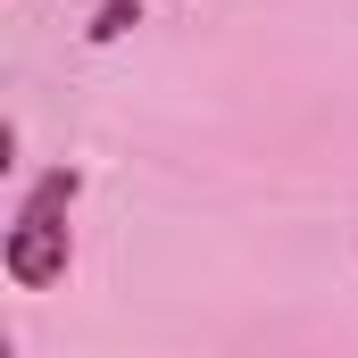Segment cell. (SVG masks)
<instances>
[{
	"instance_id": "2",
	"label": "cell",
	"mask_w": 358,
	"mask_h": 358,
	"mask_svg": "<svg viewBox=\"0 0 358 358\" xmlns=\"http://www.w3.org/2000/svg\"><path fill=\"white\" fill-rule=\"evenodd\" d=\"M134 25H142V0H100V17H92L84 34L92 42H117V34H134Z\"/></svg>"
},
{
	"instance_id": "1",
	"label": "cell",
	"mask_w": 358,
	"mask_h": 358,
	"mask_svg": "<svg viewBox=\"0 0 358 358\" xmlns=\"http://www.w3.org/2000/svg\"><path fill=\"white\" fill-rule=\"evenodd\" d=\"M76 192L84 176L76 167H50V176H34V192L17 200V217H8V242H0V267L17 292H50L67 259H76V242H67V208H76Z\"/></svg>"
}]
</instances>
